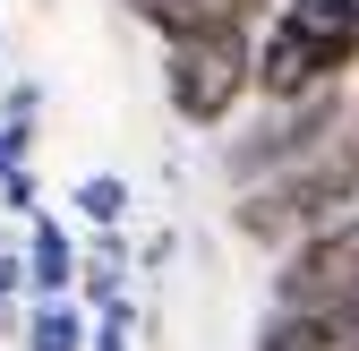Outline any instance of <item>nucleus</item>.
I'll return each mask as SVG.
<instances>
[{
    "mask_svg": "<svg viewBox=\"0 0 359 351\" xmlns=\"http://www.w3.org/2000/svg\"><path fill=\"white\" fill-rule=\"evenodd\" d=\"M128 326H137V309H128V300H111V309L86 326V351H128Z\"/></svg>",
    "mask_w": 359,
    "mask_h": 351,
    "instance_id": "9b49d317",
    "label": "nucleus"
},
{
    "mask_svg": "<svg viewBox=\"0 0 359 351\" xmlns=\"http://www.w3.org/2000/svg\"><path fill=\"white\" fill-rule=\"evenodd\" d=\"M137 26H154L163 43H197V34H248V18L265 0H120Z\"/></svg>",
    "mask_w": 359,
    "mask_h": 351,
    "instance_id": "423d86ee",
    "label": "nucleus"
},
{
    "mask_svg": "<svg viewBox=\"0 0 359 351\" xmlns=\"http://www.w3.org/2000/svg\"><path fill=\"white\" fill-rule=\"evenodd\" d=\"M248 77H257L248 34H197V43H163V103L189 120V128H222V120L248 103Z\"/></svg>",
    "mask_w": 359,
    "mask_h": 351,
    "instance_id": "f03ea898",
    "label": "nucleus"
},
{
    "mask_svg": "<svg viewBox=\"0 0 359 351\" xmlns=\"http://www.w3.org/2000/svg\"><path fill=\"white\" fill-rule=\"evenodd\" d=\"M342 300H359V206L299 240L274 274V309H342Z\"/></svg>",
    "mask_w": 359,
    "mask_h": 351,
    "instance_id": "7ed1b4c3",
    "label": "nucleus"
},
{
    "mask_svg": "<svg viewBox=\"0 0 359 351\" xmlns=\"http://www.w3.org/2000/svg\"><path fill=\"white\" fill-rule=\"evenodd\" d=\"M351 206H359V103H342V128L308 163H291V171H274V180L240 189L231 223H240V240L291 257L299 240H317L325 223H342Z\"/></svg>",
    "mask_w": 359,
    "mask_h": 351,
    "instance_id": "f257e3e1",
    "label": "nucleus"
},
{
    "mask_svg": "<svg viewBox=\"0 0 359 351\" xmlns=\"http://www.w3.org/2000/svg\"><path fill=\"white\" fill-rule=\"evenodd\" d=\"M26 351H86V317L69 309V300H43V309L26 317Z\"/></svg>",
    "mask_w": 359,
    "mask_h": 351,
    "instance_id": "9d476101",
    "label": "nucleus"
},
{
    "mask_svg": "<svg viewBox=\"0 0 359 351\" xmlns=\"http://www.w3.org/2000/svg\"><path fill=\"white\" fill-rule=\"evenodd\" d=\"M43 112V86H9V95H0V120H34Z\"/></svg>",
    "mask_w": 359,
    "mask_h": 351,
    "instance_id": "4468645a",
    "label": "nucleus"
},
{
    "mask_svg": "<svg viewBox=\"0 0 359 351\" xmlns=\"http://www.w3.org/2000/svg\"><path fill=\"white\" fill-rule=\"evenodd\" d=\"M0 206H9V214H43L34 206V171H0Z\"/></svg>",
    "mask_w": 359,
    "mask_h": 351,
    "instance_id": "ddd939ff",
    "label": "nucleus"
},
{
    "mask_svg": "<svg viewBox=\"0 0 359 351\" xmlns=\"http://www.w3.org/2000/svg\"><path fill=\"white\" fill-rule=\"evenodd\" d=\"M9 300H18V257H0V317H9Z\"/></svg>",
    "mask_w": 359,
    "mask_h": 351,
    "instance_id": "dca6fc26",
    "label": "nucleus"
},
{
    "mask_svg": "<svg viewBox=\"0 0 359 351\" xmlns=\"http://www.w3.org/2000/svg\"><path fill=\"white\" fill-rule=\"evenodd\" d=\"M334 128H342V95H308V103L274 112V120L257 128V138H240L222 163H231V180H240V189H257V180H274V171L308 163V154H317V146L334 138Z\"/></svg>",
    "mask_w": 359,
    "mask_h": 351,
    "instance_id": "20e7f679",
    "label": "nucleus"
},
{
    "mask_svg": "<svg viewBox=\"0 0 359 351\" xmlns=\"http://www.w3.org/2000/svg\"><path fill=\"white\" fill-rule=\"evenodd\" d=\"M18 283H26L34 300H69V283H77V240L52 223V214H26V257H18Z\"/></svg>",
    "mask_w": 359,
    "mask_h": 351,
    "instance_id": "0eeeda50",
    "label": "nucleus"
},
{
    "mask_svg": "<svg viewBox=\"0 0 359 351\" xmlns=\"http://www.w3.org/2000/svg\"><path fill=\"white\" fill-rule=\"evenodd\" d=\"M274 26H283L325 77H342V69L359 60V0H283Z\"/></svg>",
    "mask_w": 359,
    "mask_h": 351,
    "instance_id": "39448f33",
    "label": "nucleus"
},
{
    "mask_svg": "<svg viewBox=\"0 0 359 351\" xmlns=\"http://www.w3.org/2000/svg\"><path fill=\"white\" fill-rule=\"evenodd\" d=\"M34 154V120H0V171H26Z\"/></svg>",
    "mask_w": 359,
    "mask_h": 351,
    "instance_id": "f8f14e48",
    "label": "nucleus"
},
{
    "mask_svg": "<svg viewBox=\"0 0 359 351\" xmlns=\"http://www.w3.org/2000/svg\"><path fill=\"white\" fill-rule=\"evenodd\" d=\"M69 206H77L95 232H120V223H128V180H120V171H86Z\"/></svg>",
    "mask_w": 359,
    "mask_h": 351,
    "instance_id": "1a4fd4ad",
    "label": "nucleus"
},
{
    "mask_svg": "<svg viewBox=\"0 0 359 351\" xmlns=\"http://www.w3.org/2000/svg\"><path fill=\"white\" fill-rule=\"evenodd\" d=\"M257 351H342L334 343V317L325 309H274L257 326Z\"/></svg>",
    "mask_w": 359,
    "mask_h": 351,
    "instance_id": "6e6552de",
    "label": "nucleus"
},
{
    "mask_svg": "<svg viewBox=\"0 0 359 351\" xmlns=\"http://www.w3.org/2000/svg\"><path fill=\"white\" fill-rule=\"evenodd\" d=\"M325 317H334V343L359 351V300H342V309H325Z\"/></svg>",
    "mask_w": 359,
    "mask_h": 351,
    "instance_id": "2eb2a0df",
    "label": "nucleus"
}]
</instances>
